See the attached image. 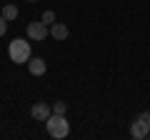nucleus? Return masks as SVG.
Returning <instances> with one entry per match:
<instances>
[{"instance_id": "obj_8", "label": "nucleus", "mask_w": 150, "mask_h": 140, "mask_svg": "<svg viewBox=\"0 0 150 140\" xmlns=\"http://www.w3.org/2000/svg\"><path fill=\"white\" fill-rule=\"evenodd\" d=\"M3 18H5V20H15L18 18V8L15 5H5L3 8Z\"/></svg>"}, {"instance_id": "obj_12", "label": "nucleus", "mask_w": 150, "mask_h": 140, "mask_svg": "<svg viewBox=\"0 0 150 140\" xmlns=\"http://www.w3.org/2000/svg\"><path fill=\"white\" fill-rule=\"evenodd\" d=\"M30 3H35V0H30Z\"/></svg>"}, {"instance_id": "obj_2", "label": "nucleus", "mask_w": 150, "mask_h": 140, "mask_svg": "<svg viewBox=\"0 0 150 140\" xmlns=\"http://www.w3.org/2000/svg\"><path fill=\"white\" fill-rule=\"evenodd\" d=\"M8 55H10V60H13L15 65L28 63V60H30V43L23 40V38H15V40L10 43V48H8Z\"/></svg>"}, {"instance_id": "obj_7", "label": "nucleus", "mask_w": 150, "mask_h": 140, "mask_svg": "<svg viewBox=\"0 0 150 140\" xmlns=\"http://www.w3.org/2000/svg\"><path fill=\"white\" fill-rule=\"evenodd\" d=\"M28 70H30L33 75H43L45 73V60L43 58H30L28 60Z\"/></svg>"}, {"instance_id": "obj_11", "label": "nucleus", "mask_w": 150, "mask_h": 140, "mask_svg": "<svg viewBox=\"0 0 150 140\" xmlns=\"http://www.w3.org/2000/svg\"><path fill=\"white\" fill-rule=\"evenodd\" d=\"M5 30H8V20L0 15V35H5Z\"/></svg>"}, {"instance_id": "obj_10", "label": "nucleus", "mask_w": 150, "mask_h": 140, "mask_svg": "<svg viewBox=\"0 0 150 140\" xmlns=\"http://www.w3.org/2000/svg\"><path fill=\"white\" fill-rule=\"evenodd\" d=\"M65 108H68L65 103H55V110H53V113H60V115H65Z\"/></svg>"}, {"instance_id": "obj_5", "label": "nucleus", "mask_w": 150, "mask_h": 140, "mask_svg": "<svg viewBox=\"0 0 150 140\" xmlns=\"http://www.w3.org/2000/svg\"><path fill=\"white\" fill-rule=\"evenodd\" d=\"M30 113H33V118H35V120H43V123H45V120L50 118V113H53V110H50L48 103H38V105H33Z\"/></svg>"}, {"instance_id": "obj_9", "label": "nucleus", "mask_w": 150, "mask_h": 140, "mask_svg": "<svg viewBox=\"0 0 150 140\" xmlns=\"http://www.w3.org/2000/svg\"><path fill=\"white\" fill-rule=\"evenodd\" d=\"M53 20H55V13L53 10H45L43 13V23H45V25H53Z\"/></svg>"}, {"instance_id": "obj_4", "label": "nucleus", "mask_w": 150, "mask_h": 140, "mask_svg": "<svg viewBox=\"0 0 150 140\" xmlns=\"http://www.w3.org/2000/svg\"><path fill=\"white\" fill-rule=\"evenodd\" d=\"M48 25H45L43 20L40 23H30V25H28V38H33V40H45L48 38Z\"/></svg>"}, {"instance_id": "obj_3", "label": "nucleus", "mask_w": 150, "mask_h": 140, "mask_svg": "<svg viewBox=\"0 0 150 140\" xmlns=\"http://www.w3.org/2000/svg\"><path fill=\"white\" fill-rule=\"evenodd\" d=\"M130 135H133L135 140L150 138V113H140L138 118H135L133 128H130Z\"/></svg>"}, {"instance_id": "obj_6", "label": "nucleus", "mask_w": 150, "mask_h": 140, "mask_svg": "<svg viewBox=\"0 0 150 140\" xmlns=\"http://www.w3.org/2000/svg\"><path fill=\"white\" fill-rule=\"evenodd\" d=\"M50 35H53V40H65L70 35V30L63 23H53V25H50Z\"/></svg>"}, {"instance_id": "obj_1", "label": "nucleus", "mask_w": 150, "mask_h": 140, "mask_svg": "<svg viewBox=\"0 0 150 140\" xmlns=\"http://www.w3.org/2000/svg\"><path fill=\"white\" fill-rule=\"evenodd\" d=\"M45 128H48V135L55 138V140L68 138V133H70V123L65 120V115H60V113H50V118L45 120Z\"/></svg>"}]
</instances>
